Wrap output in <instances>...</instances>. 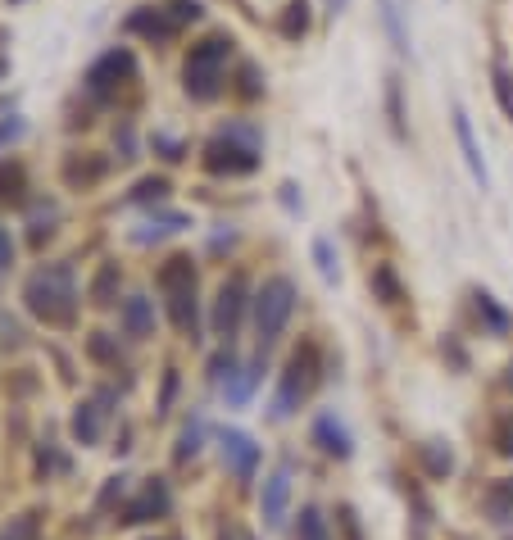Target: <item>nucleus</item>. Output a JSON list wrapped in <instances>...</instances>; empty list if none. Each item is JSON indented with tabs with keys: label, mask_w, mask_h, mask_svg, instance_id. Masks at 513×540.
Masks as SVG:
<instances>
[{
	"label": "nucleus",
	"mask_w": 513,
	"mask_h": 540,
	"mask_svg": "<svg viewBox=\"0 0 513 540\" xmlns=\"http://www.w3.org/2000/svg\"><path fill=\"white\" fill-rule=\"evenodd\" d=\"M259 159H264V137L246 118H227L200 150V164H205L209 177H250Z\"/></svg>",
	"instance_id": "1"
},
{
	"label": "nucleus",
	"mask_w": 513,
	"mask_h": 540,
	"mask_svg": "<svg viewBox=\"0 0 513 540\" xmlns=\"http://www.w3.org/2000/svg\"><path fill=\"white\" fill-rule=\"evenodd\" d=\"M386 114H391V132L395 137H409V128H405V100H400V78H386Z\"/></svg>",
	"instance_id": "24"
},
{
	"label": "nucleus",
	"mask_w": 513,
	"mask_h": 540,
	"mask_svg": "<svg viewBox=\"0 0 513 540\" xmlns=\"http://www.w3.org/2000/svg\"><path fill=\"white\" fill-rule=\"evenodd\" d=\"M10 5H19V0H10Z\"/></svg>",
	"instance_id": "45"
},
{
	"label": "nucleus",
	"mask_w": 513,
	"mask_h": 540,
	"mask_svg": "<svg viewBox=\"0 0 513 540\" xmlns=\"http://www.w3.org/2000/svg\"><path fill=\"white\" fill-rule=\"evenodd\" d=\"M23 323L19 318H10V309H0V350H14V345H23Z\"/></svg>",
	"instance_id": "30"
},
{
	"label": "nucleus",
	"mask_w": 513,
	"mask_h": 540,
	"mask_svg": "<svg viewBox=\"0 0 513 540\" xmlns=\"http://www.w3.org/2000/svg\"><path fill=\"white\" fill-rule=\"evenodd\" d=\"M318 382V345L305 341L296 354L287 359V373H282V382H277V395H273V418H287L291 409H296L300 400H305L309 391H314Z\"/></svg>",
	"instance_id": "7"
},
{
	"label": "nucleus",
	"mask_w": 513,
	"mask_h": 540,
	"mask_svg": "<svg viewBox=\"0 0 513 540\" xmlns=\"http://www.w3.org/2000/svg\"><path fill=\"white\" fill-rule=\"evenodd\" d=\"M28 200V173L19 159H0V205H23Z\"/></svg>",
	"instance_id": "16"
},
{
	"label": "nucleus",
	"mask_w": 513,
	"mask_h": 540,
	"mask_svg": "<svg viewBox=\"0 0 513 540\" xmlns=\"http://www.w3.org/2000/svg\"><path fill=\"white\" fill-rule=\"evenodd\" d=\"M159 295H164V309L173 318L178 332H187L196 341V264L191 255H173L159 264Z\"/></svg>",
	"instance_id": "4"
},
{
	"label": "nucleus",
	"mask_w": 513,
	"mask_h": 540,
	"mask_svg": "<svg viewBox=\"0 0 513 540\" xmlns=\"http://www.w3.org/2000/svg\"><path fill=\"white\" fill-rule=\"evenodd\" d=\"M373 291H377V300H382V305H395V300H400V282H395V273L386 264L373 268Z\"/></svg>",
	"instance_id": "26"
},
{
	"label": "nucleus",
	"mask_w": 513,
	"mask_h": 540,
	"mask_svg": "<svg viewBox=\"0 0 513 540\" xmlns=\"http://www.w3.org/2000/svg\"><path fill=\"white\" fill-rule=\"evenodd\" d=\"M382 28H386V37H391L395 55H414V41H409L405 19H400V10H395V0H382Z\"/></svg>",
	"instance_id": "22"
},
{
	"label": "nucleus",
	"mask_w": 513,
	"mask_h": 540,
	"mask_svg": "<svg viewBox=\"0 0 513 540\" xmlns=\"http://www.w3.org/2000/svg\"><path fill=\"white\" fill-rule=\"evenodd\" d=\"M314 441L323 445L327 454H336V459H350V432L336 423L332 413H323V418L314 423Z\"/></svg>",
	"instance_id": "18"
},
{
	"label": "nucleus",
	"mask_w": 513,
	"mask_h": 540,
	"mask_svg": "<svg viewBox=\"0 0 513 540\" xmlns=\"http://www.w3.org/2000/svg\"><path fill=\"white\" fill-rule=\"evenodd\" d=\"M168 191H173V187H168V177L164 173H150V177H141L137 187L119 200V205H155V200H164Z\"/></svg>",
	"instance_id": "21"
},
{
	"label": "nucleus",
	"mask_w": 513,
	"mask_h": 540,
	"mask_svg": "<svg viewBox=\"0 0 513 540\" xmlns=\"http://www.w3.org/2000/svg\"><path fill=\"white\" fill-rule=\"evenodd\" d=\"M346 5H350V0H327V10H332V14H341Z\"/></svg>",
	"instance_id": "43"
},
{
	"label": "nucleus",
	"mask_w": 513,
	"mask_h": 540,
	"mask_svg": "<svg viewBox=\"0 0 513 540\" xmlns=\"http://www.w3.org/2000/svg\"><path fill=\"white\" fill-rule=\"evenodd\" d=\"M314 264H318V273H323L327 282H336V250H332L327 236H318V241H314Z\"/></svg>",
	"instance_id": "31"
},
{
	"label": "nucleus",
	"mask_w": 513,
	"mask_h": 540,
	"mask_svg": "<svg viewBox=\"0 0 513 540\" xmlns=\"http://www.w3.org/2000/svg\"><path fill=\"white\" fill-rule=\"evenodd\" d=\"M123 28H128L132 37H146L150 46H168V41H178L182 23L168 14V5H141V10H132L128 19H123Z\"/></svg>",
	"instance_id": "8"
},
{
	"label": "nucleus",
	"mask_w": 513,
	"mask_h": 540,
	"mask_svg": "<svg viewBox=\"0 0 513 540\" xmlns=\"http://www.w3.org/2000/svg\"><path fill=\"white\" fill-rule=\"evenodd\" d=\"M119 146H123V159H137V137H132V123H128V118L119 123Z\"/></svg>",
	"instance_id": "40"
},
{
	"label": "nucleus",
	"mask_w": 513,
	"mask_h": 540,
	"mask_svg": "<svg viewBox=\"0 0 513 540\" xmlns=\"http://www.w3.org/2000/svg\"><path fill=\"white\" fill-rule=\"evenodd\" d=\"M218 441H223V459L232 463V472H237L241 482H246V477H255V468H259V445L250 441L246 432H232V427H227Z\"/></svg>",
	"instance_id": "14"
},
{
	"label": "nucleus",
	"mask_w": 513,
	"mask_h": 540,
	"mask_svg": "<svg viewBox=\"0 0 513 540\" xmlns=\"http://www.w3.org/2000/svg\"><path fill=\"white\" fill-rule=\"evenodd\" d=\"M150 146H155V155H159V159H168V164H178V159H187V141L168 137V132H155V137H150Z\"/></svg>",
	"instance_id": "27"
},
{
	"label": "nucleus",
	"mask_w": 513,
	"mask_h": 540,
	"mask_svg": "<svg viewBox=\"0 0 513 540\" xmlns=\"http://www.w3.org/2000/svg\"><path fill=\"white\" fill-rule=\"evenodd\" d=\"M105 173H109V159L105 155H64V168H60L64 187H73V191L96 187Z\"/></svg>",
	"instance_id": "13"
},
{
	"label": "nucleus",
	"mask_w": 513,
	"mask_h": 540,
	"mask_svg": "<svg viewBox=\"0 0 513 540\" xmlns=\"http://www.w3.org/2000/svg\"><path fill=\"white\" fill-rule=\"evenodd\" d=\"M87 350H91V359H100V364H109V359L119 354V350H114V341H109L105 332H91V336H87Z\"/></svg>",
	"instance_id": "36"
},
{
	"label": "nucleus",
	"mask_w": 513,
	"mask_h": 540,
	"mask_svg": "<svg viewBox=\"0 0 513 540\" xmlns=\"http://www.w3.org/2000/svg\"><path fill=\"white\" fill-rule=\"evenodd\" d=\"M223 377H227V382L237 377V359H232V350H227V354H214V364H209V382L223 386Z\"/></svg>",
	"instance_id": "32"
},
{
	"label": "nucleus",
	"mask_w": 513,
	"mask_h": 540,
	"mask_svg": "<svg viewBox=\"0 0 513 540\" xmlns=\"http://www.w3.org/2000/svg\"><path fill=\"white\" fill-rule=\"evenodd\" d=\"M486 513H491L495 522H504L513 513V477H504V482H495L491 491H486Z\"/></svg>",
	"instance_id": "23"
},
{
	"label": "nucleus",
	"mask_w": 513,
	"mask_h": 540,
	"mask_svg": "<svg viewBox=\"0 0 513 540\" xmlns=\"http://www.w3.org/2000/svg\"><path fill=\"white\" fill-rule=\"evenodd\" d=\"M423 459L432 463V472H450V450H436V441L423 445Z\"/></svg>",
	"instance_id": "38"
},
{
	"label": "nucleus",
	"mask_w": 513,
	"mask_h": 540,
	"mask_svg": "<svg viewBox=\"0 0 513 540\" xmlns=\"http://www.w3.org/2000/svg\"><path fill=\"white\" fill-rule=\"evenodd\" d=\"M114 291H119V264L114 259H105V264L96 268V277H91V305H114Z\"/></svg>",
	"instance_id": "20"
},
{
	"label": "nucleus",
	"mask_w": 513,
	"mask_h": 540,
	"mask_svg": "<svg viewBox=\"0 0 513 540\" xmlns=\"http://www.w3.org/2000/svg\"><path fill=\"white\" fill-rule=\"evenodd\" d=\"M454 141H459V150H464V164H468V173H473V182L482 191H491V168H486V155L473 137V118L464 114V105H454Z\"/></svg>",
	"instance_id": "10"
},
{
	"label": "nucleus",
	"mask_w": 513,
	"mask_h": 540,
	"mask_svg": "<svg viewBox=\"0 0 513 540\" xmlns=\"http://www.w3.org/2000/svg\"><path fill=\"white\" fill-rule=\"evenodd\" d=\"M309 28H314V14H309V0H291L287 10H282V19H277V32L287 41H305Z\"/></svg>",
	"instance_id": "19"
},
{
	"label": "nucleus",
	"mask_w": 513,
	"mask_h": 540,
	"mask_svg": "<svg viewBox=\"0 0 513 540\" xmlns=\"http://www.w3.org/2000/svg\"><path fill=\"white\" fill-rule=\"evenodd\" d=\"M241 96H246V100H255L259 96V91H264V87H259V69H255V64H241Z\"/></svg>",
	"instance_id": "37"
},
{
	"label": "nucleus",
	"mask_w": 513,
	"mask_h": 540,
	"mask_svg": "<svg viewBox=\"0 0 513 540\" xmlns=\"http://www.w3.org/2000/svg\"><path fill=\"white\" fill-rule=\"evenodd\" d=\"M282 205H287L291 214H300V196H296V182H287V187H282Z\"/></svg>",
	"instance_id": "42"
},
{
	"label": "nucleus",
	"mask_w": 513,
	"mask_h": 540,
	"mask_svg": "<svg viewBox=\"0 0 513 540\" xmlns=\"http://www.w3.org/2000/svg\"><path fill=\"white\" fill-rule=\"evenodd\" d=\"M232 50H237V41L227 37V32H214V37H205L200 46H191L187 64H182V91H187L191 100H214L218 91L227 87Z\"/></svg>",
	"instance_id": "3"
},
{
	"label": "nucleus",
	"mask_w": 513,
	"mask_h": 540,
	"mask_svg": "<svg viewBox=\"0 0 513 540\" xmlns=\"http://www.w3.org/2000/svg\"><path fill=\"white\" fill-rule=\"evenodd\" d=\"M287 495H291V477L287 472H273L264 482V522L277 527V522L287 518Z\"/></svg>",
	"instance_id": "17"
},
{
	"label": "nucleus",
	"mask_w": 513,
	"mask_h": 540,
	"mask_svg": "<svg viewBox=\"0 0 513 540\" xmlns=\"http://www.w3.org/2000/svg\"><path fill=\"white\" fill-rule=\"evenodd\" d=\"M200 450V423H191L187 432H182V445H178V459H187V454Z\"/></svg>",
	"instance_id": "39"
},
{
	"label": "nucleus",
	"mask_w": 513,
	"mask_h": 540,
	"mask_svg": "<svg viewBox=\"0 0 513 540\" xmlns=\"http://www.w3.org/2000/svg\"><path fill=\"white\" fill-rule=\"evenodd\" d=\"M10 264H14V241H10V232L0 227V273H5Z\"/></svg>",
	"instance_id": "41"
},
{
	"label": "nucleus",
	"mask_w": 513,
	"mask_h": 540,
	"mask_svg": "<svg viewBox=\"0 0 513 540\" xmlns=\"http://www.w3.org/2000/svg\"><path fill=\"white\" fill-rule=\"evenodd\" d=\"M291 314H296V286H291V277H268V282L259 286V295H255L259 354H264L268 345L282 336V327L291 323Z\"/></svg>",
	"instance_id": "5"
},
{
	"label": "nucleus",
	"mask_w": 513,
	"mask_h": 540,
	"mask_svg": "<svg viewBox=\"0 0 513 540\" xmlns=\"http://www.w3.org/2000/svg\"><path fill=\"white\" fill-rule=\"evenodd\" d=\"M137 82V55L128 46H109L105 55H96L82 73V87L91 91L96 100H119L123 87Z\"/></svg>",
	"instance_id": "6"
},
{
	"label": "nucleus",
	"mask_w": 513,
	"mask_h": 540,
	"mask_svg": "<svg viewBox=\"0 0 513 540\" xmlns=\"http://www.w3.org/2000/svg\"><path fill=\"white\" fill-rule=\"evenodd\" d=\"M491 91H495V100H500L504 118L513 123V73L504 69V64H491Z\"/></svg>",
	"instance_id": "25"
},
{
	"label": "nucleus",
	"mask_w": 513,
	"mask_h": 540,
	"mask_svg": "<svg viewBox=\"0 0 513 540\" xmlns=\"http://www.w3.org/2000/svg\"><path fill=\"white\" fill-rule=\"evenodd\" d=\"M300 540H327V527H323V518H318V509L300 513Z\"/></svg>",
	"instance_id": "34"
},
{
	"label": "nucleus",
	"mask_w": 513,
	"mask_h": 540,
	"mask_svg": "<svg viewBox=\"0 0 513 540\" xmlns=\"http://www.w3.org/2000/svg\"><path fill=\"white\" fill-rule=\"evenodd\" d=\"M23 132H28L23 118H0V150H10L14 141H23Z\"/></svg>",
	"instance_id": "35"
},
{
	"label": "nucleus",
	"mask_w": 513,
	"mask_h": 540,
	"mask_svg": "<svg viewBox=\"0 0 513 540\" xmlns=\"http://www.w3.org/2000/svg\"><path fill=\"white\" fill-rule=\"evenodd\" d=\"M109 404H114V395L109 391H100V395H91L87 404H78V413H73V436H78L82 445H96L100 436H105Z\"/></svg>",
	"instance_id": "11"
},
{
	"label": "nucleus",
	"mask_w": 513,
	"mask_h": 540,
	"mask_svg": "<svg viewBox=\"0 0 513 540\" xmlns=\"http://www.w3.org/2000/svg\"><path fill=\"white\" fill-rule=\"evenodd\" d=\"M473 300H477V314H482L486 323H491V332H504V327H509V318H504V309L495 305V300H491V295H486V291H477Z\"/></svg>",
	"instance_id": "29"
},
{
	"label": "nucleus",
	"mask_w": 513,
	"mask_h": 540,
	"mask_svg": "<svg viewBox=\"0 0 513 540\" xmlns=\"http://www.w3.org/2000/svg\"><path fill=\"white\" fill-rule=\"evenodd\" d=\"M123 318V332L132 336V341H146V336H155V300H146V295H128L119 309Z\"/></svg>",
	"instance_id": "15"
},
{
	"label": "nucleus",
	"mask_w": 513,
	"mask_h": 540,
	"mask_svg": "<svg viewBox=\"0 0 513 540\" xmlns=\"http://www.w3.org/2000/svg\"><path fill=\"white\" fill-rule=\"evenodd\" d=\"M168 14H173L182 28H191V23L205 19V5H200V0H168Z\"/></svg>",
	"instance_id": "28"
},
{
	"label": "nucleus",
	"mask_w": 513,
	"mask_h": 540,
	"mask_svg": "<svg viewBox=\"0 0 513 540\" xmlns=\"http://www.w3.org/2000/svg\"><path fill=\"white\" fill-rule=\"evenodd\" d=\"M5 73H10V59H0V78H5Z\"/></svg>",
	"instance_id": "44"
},
{
	"label": "nucleus",
	"mask_w": 513,
	"mask_h": 540,
	"mask_svg": "<svg viewBox=\"0 0 513 540\" xmlns=\"http://www.w3.org/2000/svg\"><path fill=\"white\" fill-rule=\"evenodd\" d=\"M495 450H500L504 459L513 454V413H500V418H495Z\"/></svg>",
	"instance_id": "33"
},
{
	"label": "nucleus",
	"mask_w": 513,
	"mask_h": 540,
	"mask_svg": "<svg viewBox=\"0 0 513 540\" xmlns=\"http://www.w3.org/2000/svg\"><path fill=\"white\" fill-rule=\"evenodd\" d=\"M23 305H28L32 318H41L50 327H73V318H78V277H73V264H41L23 282Z\"/></svg>",
	"instance_id": "2"
},
{
	"label": "nucleus",
	"mask_w": 513,
	"mask_h": 540,
	"mask_svg": "<svg viewBox=\"0 0 513 540\" xmlns=\"http://www.w3.org/2000/svg\"><path fill=\"white\" fill-rule=\"evenodd\" d=\"M187 227H196L191 223V214H182V209H164V214H150L141 227H132V241H137V246H155V241L178 236V232H187Z\"/></svg>",
	"instance_id": "12"
},
{
	"label": "nucleus",
	"mask_w": 513,
	"mask_h": 540,
	"mask_svg": "<svg viewBox=\"0 0 513 540\" xmlns=\"http://www.w3.org/2000/svg\"><path fill=\"white\" fill-rule=\"evenodd\" d=\"M246 277H227L223 286H218V300H214V332L223 336V341H232L241 327V314H246Z\"/></svg>",
	"instance_id": "9"
}]
</instances>
